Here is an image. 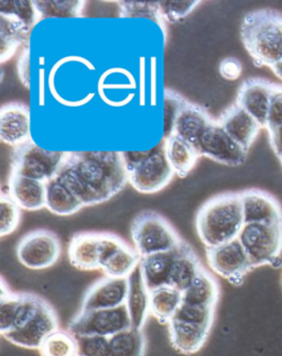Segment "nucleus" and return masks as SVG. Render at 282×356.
<instances>
[{
    "instance_id": "nucleus-31",
    "label": "nucleus",
    "mask_w": 282,
    "mask_h": 356,
    "mask_svg": "<svg viewBox=\"0 0 282 356\" xmlns=\"http://www.w3.org/2000/svg\"><path fill=\"white\" fill-rule=\"evenodd\" d=\"M182 291L164 286L150 291V314L161 325H169L182 305Z\"/></svg>"
},
{
    "instance_id": "nucleus-41",
    "label": "nucleus",
    "mask_w": 282,
    "mask_h": 356,
    "mask_svg": "<svg viewBox=\"0 0 282 356\" xmlns=\"http://www.w3.org/2000/svg\"><path fill=\"white\" fill-rule=\"evenodd\" d=\"M79 356H109V342L107 337H77Z\"/></svg>"
},
{
    "instance_id": "nucleus-15",
    "label": "nucleus",
    "mask_w": 282,
    "mask_h": 356,
    "mask_svg": "<svg viewBox=\"0 0 282 356\" xmlns=\"http://www.w3.org/2000/svg\"><path fill=\"white\" fill-rule=\"evenodd\" d=\"M130 291L128 278L106 277L97 280L87 289L81 310L113 309L124 306Z\"/></svg>"
},
{
    "instance_id": "nucleus-29",
    "label": "nucleus",
    "mask_w": 282,
    "mask_h": 356,
    "mask_svg": "<svg viewBox=\"0 0 282 356\" xmlns=\"http://www.w3.org/2000/svg\"><path fill=\"white\" fill-rule=\"evenodd\" d=\"M141 257L135 249L123 242L115 251L106 257L100 270L109 277L128 278L139 266Z\"/></svg>"
},
{
    "instance_id": "nucleus-21",
    "label": "nucleus",
    "mask_w": 282,
    "mask_h": 356,
    "mask_svg": "<svg viewBox=\"0 0 282 356\" xmlns=\"http://www.w3.org/2000/svg\"><path fill=\"white\" fill-rule=\"evenodd\" d=\"M178 251L179 246L171 251L160 252L156 254L141 257L140 270L149 291L164 286H169Z\"/></svg>"
},
{
    "instance_id": "nucleus-46",
    "label": "nucleus",
    "mask_w": 282,
    "mask_h": 356,
    "mask_svg": "<svg viewBox=\"0 0 282 356\" xmlns=\"http://www.w3.org/2000/svg\"><path fill=\"white\" fill-rule=\"evenodd\" d=\"M272 71L274 72V75L278 77V79H281L282 81V60H279L277 64H274L272 67Z\"/></svg>"
},
{
    "instance_id": "nucleus-13",
    "label": "nucleus",
    "mask_w": 282,
    "mask_h": 356,
    "mask_svg": "<svg viewBox=\"0 0 282 356\" xmlns=\"http://www.w3.org/2000/svg\"><path fill=\"white\" fill-rule=\"evenodd\" d=\"M58 329V314L45 299L41 298L37 309L22 327L3 335L6 340L20 348L39 350L43 341Z\"/></svg>"
},
{
    "instance_id": "nucleus-4",
    "label": "nucleus",
    "mask_w": 282,
    "mask_h": 356,
    "mask_svg": "<svg viewBox=\"0 0 282 356\" xmlns=\"http://www.w3.org/2000/svg\"><path fill=\"white\" fill-rule=\"evenodd\" d=\"M122 155L128 173V183L141 194H155L162 191L175 175L166 159L164 140L148 151L122 152Z\"/></svg>"
},
{
    "instance_id": "nucleus-10",
    "label": "nucleus",
    "mask_w": 282,
    "mask_h": 356,
    "mask_svg": "<svg viewBox=\"0 0 282 356\" xmlns=\"http://www.w3.org/2000/svg\"><path fill=\"white\" fill-rule=\"evenodd\" d=\"M60 238L54 232L38 229L22 236L17 245V257L26 268L47 270L58 262L61 255Z\"/></svg>"
},
{
    "instance_id": "nucleus-37",
    "label": "nucleus",
    "mask_w": 282,
    "mask_h": 356,
    "mask_svg": "<svg viewBox=\"0 0 282 356\" xmlns=\"http://www.w3.org/2000/svg\"><path fill=\"white\" fill-rule=\"evenodd\" d=\"M22 219V208L19 207L8 193L3 191L0 196V236H9L18 228Z\"/></svg>"
},
{
    "instance_id": "nucleus-14",
    "label": "nucleus",
    "mask_w": 282,
    "mask_h": 356,
    "mask_svg": "<svg viewBox=\"0 0 282 356\" xmlns=\"http://www.w3.org/2000/svg\"><path fill=\"white\" fill-rule=\"evenodd\" d=\"M276 84L261 77H251L240 84L236 104L258 121L266 129L270 99Z\"/></svg>"
},
{
    "instance_id": "nucleus-42",
    "label": "nucleus",
    "mask_w": 282,
    "mask_h": 356,
    "mask_svg": "<svg viewBox=\"0 0 282 356\" xmlns=\"http://www.w3.org/2000/svg\"><path fill=\"white\" fill-rule=\"evenodd\" d=\"M280 126H282V85L276 84L270 99L267 131H272Z\"/></svg>"
},
{
    "instance_id": "nucleus-36",
    "label": "nucleus",
    "mask_w": 282,
    "mask_h": 356,
    "mask_svg": "<svg viewBox=\"0 0 282 356\" xmlns=\"http://www.w3.org/2000/svg\"><path fill=\"white\" fill-rule=\"evenodd\" d=\"M215 307L193 306L182 302L172 319L212 329L215 318Z\"/></svg>"
},
{
    "instance_id": "nucleus-47",
    "label": "nucleus",
    "mask_w": 282,
    "mask_h": 356,
    "mask_svg": "<svg viewBox=\"0 0 282 356\" xmlns=\"http://www.w3.org/2000/svg\"><path fill=\"white\" fill-rule=\"evenodd\" d=\"M278 159H279L280 163H281V165H282V154L279 155V156H278Z\"/></svg>"
},
{
    "instance_id": "nucleus-7",
    "label": "nucleus",
    "mask_w": 282,
    "mask_h": 356,
    "mask_svg": "<svg viewBox=\"0 0 282 356\" xmlns=\"http://www.w3.org/2000/svg\"><path fill=\"white\" fill-rule=\"evenodd\" d=\"M253 268L280 262L281 223H246L238 236Z\"/></svg>"
},
{
    "instance_id": "nucleus-28",
    "label": "nucleus",
    "mask_w": 282,
    "mask_h": 356,
    "mask_svg": "<svg viewBox=\"0 0 282 356\" xmlns=\"http://www.w3.org/2000/svg\"><path fill=\"white\" fill-rule=\"evenodd\" d=\"M219 299V286L211 273L204 268L189 289L182 293L183 304L215 307Z\"/></svg>"
},
{
    "instance_id": "nucleus-22",
    "label": "nucleus",
    "mask_w": 282,
    "mask_h": 356,
    "mask_svg": "<svg viewBox=\"0 0 282 356\" xmlns=\"http://www.w3.org/2000/svg\"><path fill=\"white\" fill-rule=\"evenodd\" d=\"M168 330L174 350L185 355H192L203 348L212 329L172 319L168 325Z\"/></svg>"
},
{
    "instance_id": "nucleus-17",
    "label": "nucleus",
    "mask_w": 282,
    "mask_h": 356,
    "mask_svg": "<svg viewBox=\"0 0 282 356\" xmlns=\"http://www.w3.org/2000/svg\"><path fill=\"white\" fill-rule=\"evenodd\" d=\"M29 108L22 102H9L0 109V140L9 147L24 145L31 139Z\"/></svg>"
},
{
    "instance_id": "nucleus-19",
    "label": "nucleus",
    "mask_w": 282,
    "mask_h": 356,
    "mask_svg": "<svg viewBox=\"0 0 282 356\" xmlns=\"http://www.w3.org/2000/svg\"><path fill=\"white\" fill-rule=\"evenodd\" d=\"M217 121L226 134L246 151H249L263 129L258 121L236 102L226 108Z\"/></svg>"
},
{
    "instance_id": "nucleus-9",
    "label": "nucleus",
    "mask_w": 282,
    "mask_h": 356,
    "mask_svg": "<svg viewBox=\"0 0 282 356\" xmlns=\"http://www.w3.org/2000/svg\"><path fill=\"white\" fill-rule=\"evenodd\" d=\"M132 327L126 305L113 309L79 310L70 321L68 330L75 337H111Z\"/></svg>"
},
{
    "instance_id": "nucleus-12",
    "label": "nucleus",
    "mask_w": 282,
    "mask_h": 356,
    "mask_svg": "<svg viewBox=\"0 0 282 356\" xmlns=\"http://www.w3.org/2000/svg\"><path fill=\"white\" fill-rule=\"evenodd\" d=\"M196 149L201 157H207L221 165L237 168L247 161L248 151L234 141L217 120L204 130Z\"/></svg>"
},
{
    "instance_id": "nucleus-23",
    "label": "nucleus",
    "mask_w": 282,
    "mask_h": 356,
    "mask_svg": "<svg viewBox=\"0 0 282 356\" xmlns=\"http://www.w3.org/2000/svg\"><path fill=\"white\" fill-rule=\"evenodd\" d=\"M128 284L130 291L126 306L130 312L132 327L143 330L150 314V291L146 286L139 266L130 274Z\"/></svg>"
},
{
    "instance_id": "nucleus-8",
    "label": "nucleus",
    "mask_w": 282,
    "mask_h": 356,
    "mask_svg": "<svg viewBox=\"0 0 282 356\" xmlns=\"http://www.w3.org/2000/svg\"><path fill=\"white\" fill-rule=\"evenodd\" d=\"M122 238L109 232H79L72 236L68 248V257L72 266L77 270H97L106 257L120 244Z\"/></svg>"
},
{
    "instance_id": "nucleus-1",
    "label": "nucleus",
    "mask_w": 282,
    "mask_h": 356,
    "mask_svg": "<svg viewBox=\"0 0 282 356\" xmlns=\"http://www.w3.org/2000/svg\"><path fill=\"white\" fill-rule=\"evenodd\" d=\"M84 207L109 202L128 183L122 152H66L56 176Z\"/></svg>"
},
{
    "instance_id": "nucleus-5",
    "label": "nucleus",
    "mask_w": 282,
    "mask_h": 356,
    "mask_svg": "<svg viewBox=\"0 0 282 356\" xmlns=\"http://www.w3.org/2000/svg\"><path fill=\"white\" fill-rule=\"evenodd\" d=\"M130 234L135 250L141 257L171 251L183 242L173 225L152 210H145L136 216Z\"/></svg>"
},
{
    "instance_id": "nucleus-35",
    "label": "nucleus",
    "mask_w": 282,
    "mask_h": 356,
    "mask_svg": "<svg viewBox=\"0 0 282 356\" xmlns=\"http://www.w3.org/2000/svg\"><path fill=\"white\" fill-rule=\"evenodd\" d=\"M119 7V16L122 18H148L160 26L162 31L166 33V22L161 17L159 9V1L149 0H124L116 1Z\"/></svg>"
},
{
    "instance_id": "nucleus-20",
    "label": "nucleus",
    "mask_w": 282,
    "mask_h": 356,
    "mask_svg": "<svg viewBox=\"0 0 282 356\" xmlns=\"http://www.w3.org/2000/svg\"><path fill=\"white\" fill-rule=\"evenodd\" d=\"M7 193L22 209L37 211L45 208L47 183L45 181L10 174Z\"/></svg>"
},
{
    "instance_id": "nucleus-18",
    "label": "nucleus",
    "mask_w": 282,
    "mask_h": 356,
    "mask_svg": "<svg viewBox=\"0 0 282 356\" xmlns=\"http://www.w3.org/2000/svg\"><path fill=\"white\" fill-rule=\"evenodd\" d=\"M246 223H281L282 206L268 191L251 188L240 191Z\"/></svg>"
},
{
    "instance_id": "nucleus-40",
    "label": "nucleus",
    "mask_w": 282,
    "mask_h": 356,
    "mask_svg": "<svg viewBox=\"0 0 282 356\" xmlns=\"http://www.w3.org/2000/svg\"><path fill=\"white\" fill-rule=\"evenodd\" d=\"M0 13H10L18 17L20 20L33 26L40 22L37 11L32 1H0Z\"/></svg>"
},
{
    "instance_id": "nucleus-11",
    "label": "nucleus",
    "mask_w": 282,
    "mask_h": 356,
    "mask_svg": "<svg viewBox=\"0 0 282 356\" xmlns=\"http://www.w3.org/2000/svg\"><path fill=\"white\" fill-rule=\"evenodd\" d=\"M205 252L211 270L232 285H242L248 273L255 270L238 238L221 245L205 248Z\"/></svg>"
},
{
    "instance_id": "nucleus-6",
    "label": "nucleus",
    "mask_w": 282,
    "mask_h": 356,
    "mask_svg": "<svg viewBox=\"0 0 282 356\" xmlns=\"http://www.w3.org/2000/svg\"><path fill=\"white\" fill-rule=\"evenodd\" d=\"M65 154L42 149L30 140L11 149L10 174L47 183L56 177Z\"/></svg>"
},
{
    "instance_id": "nucleus-33",
    "label": "nucleus",
    "mask_w": 282,
    "mask_h": 356,
    "mask_svg": "<svg viewBox=\"0 0 282 356\" xmlns=\"http://www.w3.org/2000/svg\"><path fill=\"white\" fill-rule=\"evenodd\" d=\"M39 20L49 18H79L86 1L84 0H36L32 1Z\"/></svg>"
},
{
    "instance_id": "nucleus-3",
    "label": "nucleus",
    "mask_w": 282,
    "mask_h": 356,
    "mask_svg": "<svg viewBox=\"0 0 282 356\" xmlns=\"http://www.w3.org/2000/svg\"><path fill=\"white\" fill-rule=\"evenodd\" d=\"M240 40L255 65L272 68L282 60V13L272 8L246 13Z\"/></svg>"
},
{
    "instance_id": "nucleus-2",
    "label": "nucleus",
    "mask_w": 282,
    "mask_h": 356,
    "mask_svg": "<svg viewBox=\"0 0 282 356\" xmlns=\"http://www.w3.org/2000/svg\"><path fill=\"white\" fill-rule=\"evenodd\" d=\"M244 225L240 193H224L212 197L196 215V232L205 248L221 245L237 238Z\"/></svg>"
},
{
    "instance_id": "nucleus-34",
    "label": "nucleus",
    "mask_w": 282,
    "mask_h": 356,
    "mask_svg": "<svg viewBox=\"0 0 282 356\" xmlns=\"http://www.w3.org/2000/svg\"><path fill=\"white\" fill-rule=\"evenodd\" d=\"M41 356H79V344L75 335L69 330L51 333L39 348Z\"/></svg>"
},
{
    "instance_id": "nucleus-26",
    "label": "nucleus",
    "mask_w": 282,
    "mask_h": 356,
    "mask_svg": "<svg viewBox=\"0 0 282 356\" xmlns=\"http://www.w3.org/2000/svg\"><path fill=\"white\" fill-rule=\"evenodd\" d=\"M204 270L203 265L201 263L192 246L183 241L179 245L178 257L174 262L172 270L171 278H170V287L185 291L190 287L198 274Z\"/></svg>"
},
{
    "instance_id": "nucleus-16",
    "label": "nucleus",
    "mask_w": 282,
    "mask_h": 356,
    "mask_svg": "<svg viewBox=\"0 0 282 356\" xmlns=\"http://www.w3.org/2000/svg\"><path fill=\"white\" fill-rule=\"evenodd\" d=\"M42 297L31 293H8L0 296V333L22 327L37 309Z\"/></svg>"
},
{
    "instance_id": "nucleus-27",
    "label": "nucleus",
    "mask_w": 282,
    "mask_h": 356,
    "mask_svg": "<svg viewBox=\"0 0 282 356\" xmlns=\"http://www.w3.org/2000/svg\"><path fill=\"white\" fill-rule=\"evenodd\" d=\"M166 159L178 177L185 178L196 168L201 155L196 147L180 136L172 134L164 139Z\"/></svg>"
},
{
    "instance_id": "nucleus-43",
    "label": "nucleus",
    "mask_w": 282,
    "mask_h": 356,
    "mask_svg": "<svg viewBox=\"0 0 282 356\" xmlns=\"http://www.w3.org/2000/svg\"><path fill=\"white\" fill-rule=\"evenodd\" d=\"M219 73L226 81H237L243 73V64L236 58H223L219 65Z\"/></svg>"
},
{
    "instance_id": "nucleus-25",
    "label": "nucleus",
    "mask_w": 282,
    "mask_h": 356,
    "mask_svg": "<svg viewBox=\"0 0 282 356\" xmlns=\"http://www.w3.org/2000/svg\"><path fill=\"white\" fill-rule=\"evenodd\" d=\"M31 26L10 13H0V62L10 60L19 47L26 44Z\"/></svg>"
},
{
    "instance_id": "nucleus-32",
    "label": "nucleus",
    "mask_w": 282,
    "mask_h": 356,
    "mask_svg": "<svg viewBox=\"0 0 282 356\" xmlns=\"http://www.w3.org/2000/svg\"><path fill=\"white\" fill-rule=\"evenodd\" d=\"M109 356H145V333L138 329H127L109 338Z\"/></svg>"
},
{
    "instance_id": "nucleus-38",
    "label": "nucleus",
    "mask_w": 282,
    "mask_h": 356,
    "mask_svg": "<svg viewBox=\"0 0 282 356\" xmlns=\"http://www.w3.org/2000/svg\"><path fill=\"white\" fill-rule=\"evenodd\" d=\"M189 100L185 99L182 95L174 92L172 89H166L164 94V139L169 138L173 134L174 124L178 117L182 111Z\"/></svg>"
},
{
    "instance_id": "nucleus-44",
    "label": "nucleus",
    "mask_w": 282,
    "mask_h": 356,
    "mask_svg": "<svg viewBox=\"0 0 282 356\" xmlns=\"http://www.w3.org/2000/svg\"><path fill=\"white\" fill-rule=\"evenodd\" d=\"M18 79L24 87L30 85V50L29 47H24L17 62Z\"/></svg>"
},
{
    "instance_id": "nucleus-24",
    "label": "nucleus",
    "mask_w": 282,
    "mask_h": 356,
    "mask_svg": "<svg viewBox=\"0 0 282 356\" xmlns=\"http://www.w3.org/2000/svg\"><path fill=\"white\" fill-rule=\"evenodd\" d=\"M214 121L205 109L187 102L175 121L172 134L180 136L196 147L204 130Z\"/></svg>"
},
{
    "instance_id": "nucleus-39",
    "label": "nucleus",
    "mask_w": 282,
    "mask_h": 356,
    "mask_svg": "<svg viewBox=\"0 0 282 356\" xmlns=\"http://www.w3.org/2000/svg\"><path fill=\"white\" fill-rule=\"evenodd\" d=\"M201 3L200 0H164L159 1V9L166 24H174L189 16Z\"/></svg>"
},
{
    "instance_id": "nucleus-30",
    "label": "nucleus",
    "mask_w": 282,
    "mask_h": 356,
    "mask_svg": "<svg viewBox=\"0 0 282 356\" xmlns=\"http://www.w3.org/2000/svg\"><path fill=\"white\" fill-rule=\"evenodd\" d=\"M45 208L56 216H71L84 206L65 185L54 177L47 181Z\"/></svg>"
},
{
    "instance_id": "nucleus-45",
    "label": "nucleus",
    "mask_w": 282,
    "mask_h": 356,
    "mask_svg": "<svg viewBox=\"0 0 282 356\" xmlns=\"http://www.w3.org/2000/svg\"><path fill=\"white\" fill-rule=\"evenodd\" d=\"M268 136H269L270 147L278 157L282 154V126L268 132Z\"/></svg>"
}]
</instances>
